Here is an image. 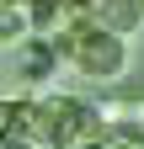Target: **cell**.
Returning a JSON list of instances; mask_svg holds the SVG:
<instances>
[{"mask_svg":"<svg viewBox=\"0 0 144 149\" xmlns=\"http://www.w3.org/2000/svg\"><path fill=\"white\" fill-rule=\"evenodd\" d=\"M91 22H101V27H112V32H139L144 27V6L139 0H96L91 6Z\"/></svg>","mask_w":144,"mask_h":149,"instance_id":"obj_3","label":"cell"},{"mask_svg":"<svg viewBox=\"0 0 144 149\" xmlns=\"http://www.w3.org/2000/svg\"><path fill=\"white\" fill-rule=\"evenodd\" d=\"M69 6H75V16H91V6H96V0H69Z\"/></svg>","mask_w":144,"mask_h":149,"instance_id":"obj_6","label":"cell"},{"mask_svg":"<svg viewBox=\"0 0 144 149\" xmlns=\"http://www.w3.org/2000/svg\"><path fill=\"white\" fill-rule=\"evenodd\" d=\"M32 37V22H27V6L16 0H0V48H16Z\"/></svg>","mask_w":144,"mask_h":149,"instance_id":"obj_5","label":"cell"},{"mask_svg":"<svg viewBox=\"0 0 144 149\" xmlns=\"http://www.w3.org/2000/svg\"><path fill=\"white\" fill-rule=\"evenodd\" d=\"M139 6H144V0H139Z\"/></svg>","mask_w":144,"mask_h":149,"instance_id":"obj_8","label":"cell"},{"mask_svg":"<svg viewBox=\"0 0 144 149\" xmlns=\"http://www.w3.org/2000/svg\"><path fill=\"white\" fill-rule=\"evenodd\" d=\"M59 43H53V37H38L32 32L27 43H16V74H22V80H53V74H59Z\"/></svg>","mask_w":144,"mask_h":149,"instance_id":"obj_2","label":"cell"},{"mask_svg":"<svg viewBox=\"0 0 144 149\" xmlns=\"http://www.w3.org/2000/svg\"><path fill=\"white\" fill-rule=\"evenodd\" d=\"M16 6H27V0H16Z\"/></svg>","mask_w":144,"mask_h":149,"instance_id":"obj_7","label":"cell"},{"mask_svg":"<svg viewBox=\"0 0 144 149\" xmlns=\"http://www.w3.org/2000/svg\"><path fill=\"white\" fill-rule=\"evenodd\" d=\"M53 43H59L64 64L75 69L80 80H91V85H117L123 74H128V64H134L128 37L112 32V27H101V22H91V16L64 22L59 32H53Z\"/></svg>","mask_w":144,"mask_h":149,"instance_id":"obj_1","label":"cell"},{"mask_svg":"<svg viewBox=\"0 0 144 149\" xmlns=\"http://www.w3.org/2000/svg\"><path fill=\"white\" fill-rule=\"evenodd\" d=\"M27 22L38 37H53L64 22H75V6L69 0H27Z\"/></svg>","mask_w":144,"mask_h":149,"instance_id":"obj_4","label":"cell"}]
</instances>
